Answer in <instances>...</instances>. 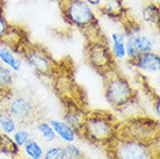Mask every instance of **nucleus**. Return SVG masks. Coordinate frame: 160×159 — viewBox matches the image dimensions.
<instances>
[{
  "label": "nucleus",
  "mask_w": 160,
  "mask_h": 159,
  "mask_svg": "<svg viewBox=\"0 0 160 159\" xmlns=\"http://www.w3.org/2000/svg\"><path fill=\"white\" fill-rule=\"evenodd\" d=\"M120 121L107 110H91L85 115L79 137L94 145L107 146L116 137Z\"/></svg>",
  "instance_id": "nucleus-1"
},
{
  "label": "nucleus",
  "mask_w": 160,
  "mask_h": 159,
  "mask_svg": "<svg viewBox=\"0 0 160 159\" xmlns=\"http://www.w3.org/2000/svg\"><path fill=\"white\" fill-rule=\"evenodd\" d=\"M63 18L70 26L84 33L86 38L101 37L99 19L93 7L84 0H58Z\"/></svg>",
  "instance_id": "nucleus-2"
},
{
  "label": "nucleus",
  "mask_w": 160,
  "mask_h": 159,
  "mask_svg": "<svg viewBox=\"0 0 160 159\" xmlns=\"http://www.w3.org/2000/svg\"><path fill=\"white\" fill-rule=\"evenodd\" d=\"M102 78L104 98L112 109L117 111L124 110L137 102V91L117 68L104 73Z\"/></svg>",
  "instance_id": "nucleus-3"
},
{
  "label": "nucleus",
  "mask_w": 160,
  "mask_h": 159,
  "mask_svg": "<svg viewBox=\"0 0 160 159\" xmlns=\"http://www.w3.org/2000/svg\"><path fill=\"white\" fill-rule=\"evenodd\" d=\"M104 149L109 159H159V143L122 135H116Z\"/></svg>",
  "instance_id": "nucleus-4"
},
{
  "label": "nucleus",
  "mask_w": 160,
  "mask_h": 159,
  "mask_svg": "<svg viewBox=\"0 0 160 159\" xmlns=\"http://www.w3.org/2000/svg\"><path fill=\"white\" fill-rule=\"evenodd\" d=\"M85 59L88 65L101 76L117 68V62L112 57L108 41L104 36L86 41Z\"/></svg>",
  "instance_id": "nucleus-5"
},
{
  "label": "nucleus",
  "mask_w": 160,
  "mask_h": 159,
  "mask_svg": "<svg viewBox=\"0 0 160 159\" xmlns=\"http://www.w3.org/2000/svg\"><path fill=\"white\" fill-rule=\"evenodd\" d=\"M117 135L127 136L148 143H159V123L148 116H137L120 122Z\"/></svg>",
  "instance_id": "nucleus-6"
},
{
  "label": "nucleus",
  "mask_w": 160,
  "mask_h": 159,
  "mask_svg": "<svg viewBox=\"0 0 160 159\" xmlns=\"http://www.w3.org/2000/svg\"><path fill=\"white\" fill-rule=\"evenodd\" d=\"M20 55L38 76L55 78L57 63L43 45L30 42Z\"/></svg>",
  "instance_id": "nucleus-7"
},
{
  "label": "nucleus",
  "mask_w": 160,
  "mask_h": 159,
  "mask_svg": "<svg viewBox=\"0 0 160 159\" xmlns=\"http://www.w3.org/2000/svg\"><path fill=\"white\" fill-rule=\"evenodd\" d=\"M4 106L16 121L18 126H29L40 120L41 113L38 106L28 95H11Z\"/></svg>",
  "instance_id": "nucleus-8"
},
{
  "label": "nucleus",
  "mask_w": 160,
  "mask_h": 159,
  "mask_svg": "<svg viewBox=\"0 0 160 159\" xmlns=\"http://www.w3.org/2000/svg\"><path fill=\"white\" fill-rule=\"evenodd\" d=\"M29 43H30V40H29L28 32L21 26L9 23L0 45H5L11 49L13 52L20 55Z\"/></svg>",
  "instance_id": "nucleus-9"
},
{
  "label": "nucleus",
  "mask_w": 160,
  "mask_h": 159,
  "mask_svg": "<svg viewBox=\"0 0 160 159\" xmlns=\"http://www.w3.org/2000/svg\"><path fill=\"white\" fill-rule=\"evenodd\" d=\"M154 42L151 37L143 34H137L125 37V52H127V59L132 60L137 56L144 52L153 51Z\"/></svg>",
  "instance_id": "nucleus-10"
},
{
  "label": "nucleus",
  "mask_w": 160,
  "mask_h": 159,
  "mask_svg": "<svg viewBox=\"0 0 160 159\" xmlns=\"http://www.w3.org/2000/svg\"><path fill=\"white\" fill-rule=\"evenodd\" d=\"M99 11L102 15L114 21H122L129 15V8L124 0H102L99 6Z\"/></svg>",
  "instance_id": "nucleus-11"
},
{
  "label": "nucleus",
  "mask_w": 160,
  "mask_h": 159,
  "mask_svg": "<svg viewBox=\"0 0 160 159\" xmlns=\"http://www.w3.org/2000/svg\"><path fill=\"white\" fill-rule=\"evenodd\" d=\"M128 64L146 73H156L160 70V56L154 51L144 52L137 56L135 59L128 60Z\"/></svg>",
  "instance_id": "nucleus-12"
},
{
  "label": "nucleus",
  "mask_w": 160,
  "mask_h": 159,
  "mask_svg": "<svg viewBox=\"0 0 160 159\" xmlns=\"http://www.w3.org/2000/svg\"><path fill=\"white\" fill-rule=\"evenodd\" d=\"M14 74L9 68L0 63V101L6 100L12 95Z\"/></svg>",
  "instance_id": "nucleus-13"
},
{
  "label": "nucleus",
  "mask_w": 160,
  "mask_h": 159,
  "mask_svg": "<svg viewBox=\"0 0 160 159\" xmlns=\"http://www.w3.org/2000/svg\"><path fill=\"white\" fill-rule=\"evenodd\" d=\"M112 44H109V48L112 51V57L115 60H122L127 58V52H125V35L122 30L114 32L110 36Z\"/></svg>",
  "instance_id": "nucleus-14"
},
{
  "label": "nucleus",
  "mask_w": 160,
  "mask_h": 159,
  "mask_svg": "<svg viewBox=\"0 0 160 159\" xmlns=\"http://www.w3.org/2000/svg\"><path fill=\"white\" fill-rule=\"evenodd\" d=\"M49 123H50V126L52 127L53 131L56 132V135L59 136L65 143H73V142L76 141L77 132L74 131L73 128L70 127L65 121L50 120Z\"/></svg>",
  "instance_id": "nucleus-15"
},
{
  "label": "nucleus",
  "mask_w": 160,
  "mask_h": 159,
  "mask_svg": "<svg viewBox=\"0 0 160 159\" xmlns=\"http://www.w3.org/2000/svg\"><path fill=\"white\" fill-rule=\"evenodd\" d=\"M0 63H2L6 65L7 68H9L12 71L18 72L20 71L22 68V60L15 55V52H13L12 50L5 45L0 47Z\"/></svg>",
  "instance_id": "nucleus-16"
},
{
  "label": "nucleus",
  "mask_w": 160,
  "mask_h": 159,
  "mask_svg": "<svg viewBox=\"0 0 160 159\" xmlns=\"http://www.w3.org/2000/svg\"><path fill=\"white\" fill-rule=\"evenodd\" d=\"M18 129V123L7 111L5 106H0V131L5 135H12Z\"/></svg>",
  "instance_id": "nucleus-17"
},
{
  "label": "nucleus",
  "mask_w": 160,
  "mask_h": 159,
  "mask_svg": "<svg viewBox=\"0 0 160 159\" xmlns=\"http://www.w3.org/2000/svg\"><path fill=\"white\" fill-rule=\"evenodd\" d=\"M142 18L145 22L158 26L159 23V6L156 3H148L142 8Z\"/></svg>",
  "instance_id": "nucleus-18"
},
{
  "label": "nucleus",
  "mask_w": 160,
  "mask_h": 159,
  "mask_svg": "<svg viewBox=\"0 0 160 159\" xmlns=\"http://www.w3.org/2000/svg\"><path fill=\"white\" fill-rule=\"evenodd\" d=\"M36 129L45 143H52L56 141V132L53 131V129L49 122L44 121V120H38L36 122Z\"/></svg>",
  "instance_id": "nucleus-19"
},
{
  "label": "nucleus",
  "mask_w": 160,
  "mask_h": 159,
  "mask_svg": "<svg viewBox=\"0 0 160 159\" xmlns=\"http://www.w3.org/2000/svg\"><path fill=\"white\" fill-rule=\"evenodd\" d=\"M22 147H23L26 155L28 156L30 159H42L43 158L44 151L36 139H34L30 137V138L27 141V143L24 144Z\"/></svg>",
  "instance_id": "nucleus-20"
},
{
  "label": "nucleus",
  "mask_w": 160,
  "mask_h": 159,
  "mask_svg": "<svg viewBox=\"0 0 160 159\" xmlns=\"http://www.w3.org/2000/svg\"><path fill=\"white\" fill-rule=\"evenodd\" d=\"M0 153H4V155L11 156L13 158H15L20 153V147L16 145V143L13 141L11 136L4 134V139H2V145H1Z\"/></svg>",
  "instance_id": "nucleus-21"
},
{
  "label": "nucleus",
  "mask_w": 160,
  "mask_h": 159,
  "mask_svg": "<svg viewBox=\"0 0 160 159\" xmlns=\"http://www.w3.org/2000/svg\"><path fill=\"white\" fill-rule=\"evenodd\" d=\"M29 138H30V132H29V130L24 129V128L16 129L15 131L12 134V139L15 142L16 145L19 147L23 146Z\"/></svg>",
  "instance_id": "nucleus-22"
},
{
  "label": "nucleus",
  "mask_w": 160,
  "mask_h": 159,
  "mask_svg": "<svg viewBox=\"0 0 160 159\" xmlns=\"http://www.w3.org/2000/svg\"><path fill=\"white\" fill-rule=\"evenodd\" d=\"M42 159H66L64 146H52L43 155Z\"/></svg>",
  "instance_id": "nucleus-23"
},
{
  "label": "nucleus",
  "mask_w": 160,
  "mask_h": 159,
  "mask_svg": "<svg viewBox=\"0 0 160 159\" xmlns=\"http://www.w3.org/2000/svg\"><path fill=\"white\" fill-rule=\"evenodd\" d=\"M5 6H6V0H0V43L9 26V22L7 21L5 14Z\"/></svg>",
  "instance_id": "nucleus-24"
},
{
  "label": "nucleus",
  "mask_w": 160,
  "mask_h": 159,
  "mask_svg": "<svg viewBox=\"0 0 160 159\" xmlns=\"http://www.w3.org/2000/svg\"><path fill=\"white\" fill-rule=\"evenodd\" d=\"M65 153L66 159H84V155L80 151V149L73 143H66L65 145Z\"/></svg>",
  "instance_id": "nucleus-25"
},
{
  "label": "nucleus",
  "mask_w": 160,
  "mask_h": 159,
  "mask_svg": "<svg viewBox=\"0 0 160 159\" xmlns=\"http://www.w3.org/2000/svg\"><path fill=\"white\" fill-rule=\"evenodd\" d=\"M84 1H86L91 7H99L102 3V0H84Z\"/></svg>",
  "instance_id": "nucleus-26"
},
{
  "label": "nucleus",
  "mask_w": 160,
  "mask_h": 159,
  "mask_svg": "<svg viewBox=\"0 0 160 159\" xmlns=\"http://www.w3.org/2000/svg\"><path fill=\"white\" fill-rule=\"evenodd\" d=\"M2 139H4V134L0 131V150H1V145H2Z\"/></svg>",
  "instance_id": "nucleus-27"
}]
</instances>
